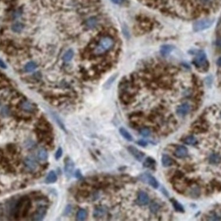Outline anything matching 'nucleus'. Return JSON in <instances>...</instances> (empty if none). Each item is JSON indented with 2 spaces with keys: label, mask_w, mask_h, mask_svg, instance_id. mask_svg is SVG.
<instances>
[{
  "label": "nucleus",
  "mask_w": 221,
  "mask_h": 221,
  "mask_svg": "<svg viewBox=\"0 0 221 221\" xmlns=\"http://www.w3.org/2000/svg\"><path fill=\"white\" fill-rule=\"evenodd\" d=\"M46 214V209L45 207L39 208L36 212L33 214L31 220L33 221H41L42 220Z\"/></svg>",
  "instance_id": "13"
},
{
  "label": "nucleus",
  "mask_w": 221,
  "mask_h": 221,
  "mask_svg": "<svg viewBox=\"0 0 221 221\" xmlns=\"http://www.w3.org/2000/svg\"><path fill=\"white\" fill-rule=\"evenodd\" d=\"M124 0H112V1L115 4H121Z\"/></svg>",
  "instance_id": "42"
},
{
  "label": "nucleus",
  "mask_w": 221,
  "mask_h": 221,
  "mask_svg": "<svg viewBox=\"0 0 221 221\" xmlns=\"http://www.w3.org/2000/svg\"><path fill=\"white\" fill-rule=\"evenodd\" d=\"M99 24L98 18L95 17H90L85 22V26L89 30H93L98 27Z\"/></svg>",
  "instance_id": "14"
},
{
  "label": "nucleus",
  "mask_w": 221,
  "mask_h": 221,
  "mask_svg": "<svg viewBox=\"0 0 221 221\" xmlns=\"http://www.w3.org/2000/svg\"><path fill=\"white\" fill-rule=\"evenodd\" d=\"M119 132H120V135L127 141L131 142V141L133 140V136L131 135V134L125 128L120 127V129H119Z\"/></svg>",
  "instance_id": "22"
},
{
  "label": "nucleus",
  "mask_w": 221,
  "mask_h": 221,
  "mask_svg": "<svg viewBox=\"0 0 221 221\" xmlns=\"http://www.w3.org/2000/svg\"><path fill=\"white\" fill-rule=\"evenodd\" d=\"M127 150L138 161L142 162L144 158L145 153L142 151L139 150L136 147L133 146H129L127 147Z\"/></svg>",
  "instance_id": "9"
},
{
  "label": "nucleus",
  "mask_w": 221,
  "mask_h": 221,
  "mask_svg": "<svg viewBox=\"0 0 221 221\" xmlns=\"http://www.w3.org/2000/svg\"><path fill=\"white\" fill-rule=\"evenodd\" d=\"M140 134L143 136V137H148L150 136L151 132H150V130L149 129L146 128V127H144V128H142L140 131Z\"/></svg>",
  "instance_id": "34"
},
{
  "label": "nucleus",
  "mask_w": 221,
  "mask_h": 221,
  "mask_svg": "<svg viewBox=\"0 0 221 221\" xmlns=\"http://www.w3.org/2000/svg\"><path fill=\"white\" fill-rule=\"evenodd\" d=\"M72 211V207L70 205H69L66 207V209H65V214H69Z\"/></svg>",
  "instance_id": "39"
},
{
  "label": "nucleus",
  "mask_w": 221,
  "mask_h": 221,
  "mask_svg": "<svg viewBox=\"0 0 221 221\" xmlns=\"http://www.w3.org/2000/svg\"><path fill=\"white\" fill-rule=\"evenodd\" d=\"M57 174L54 171H51L48 174L46 179V182L47 183H52L57 181Z\"/></svg>",
  "instance_id": "25"
},
{
  "label": "nucleus",
  "mask_w": 221,
  "mask_h": 221,
  "mask_svg": "<svg viewBox=\"0 0 221 221\" xmlns=\"http://www.w3.org/2000/svg\"><path fill=\"white\" fill-rule=\"evenodd\" d=\"M193 63L197 69L201 72H206L208 70L209 64L205 53L203 51H197L195 53Z\"/></svg>",
  "instance_id": "3"
},
{
  "label": "nucleus",
  "mask_w": 221,
  "mask_h": 221,
  "mask_svg": "<svg viewBox=\"0 0 221 221\" xmlns=\"http://www.w3.org/2000/svg\"><path fill=\"white\" fill-rule=\"evenodd\" d=\"M107 213V209L104 206H98L93 211V217L95 218H101L105 216Z\"/></svg>",
  "instance_id": "15"
},
{
  "label": "nucleus",
  "mask_w": 221,
  "mask_h": 221,
  "mask_svg": "<svg viewBox=\"0 0 221 221\" xmlns=\"http://www.w3.org/2000/svg\"><path fill=\"white\" fill-rule=\"evenodd\" d=\"M162 163L164 167H170L172 166L174 162L171 157L167 154H163L162 157Z\"/></svg>",
  "instance_id": "16"
},
{
  "label": "nucleus",
  "mask_w": 221,
  "mask_h": 221,
  "mask_svg": "<svg viewBox=\"0 0 221 221\" xmlns=\"http://www.w3.org/2000/svg\"><path fill=\"white\" fill-rule=\"evenodd\" d=\"M19 108L26 113H32L35 112L36 107L31 102L28 100H23L19 104Z\"/></svg>",
  "instance_id": "8"
},
{
  "label": "nucleus",
  "mask_w": 221,
  "mask_h": 221,
  "mask_svg": "<svg viewBox=\"0 0 221 221\" xmlns=\"http://www.w3.org/2000/svg\"><path fill=\"white\" fill-rule=\"evenodd\" d=\"M217 1V0H198L199 3L204 8H212Z\"/></svg>",
  "instance_id": "21"
},
{
  "label": "nucleus",
  "mask_w": 221,
  "mask_h": 221,
  "mask_svg": "<svg viewBox=\"0 0 221 221\" xmlns=\"http://www.w3.org/2000/svg\"><path fill=\"white\" fill-rule=\"evenodd\" d=\"M24 28V25L21 23H16L12 25L11 30L14 33H20L23 30Z\"/></svg>",
  "instance_id": "27"
},
{
  "label": "nucleus",
  "mask_w": 221,
  "mask_h": 221,
  "mask_svg": "<svg viewBox=\"0 0 221 221\" xmlns=\"http://www.w3.org/2000/svg\"><path fill=\"white\" fill-rule=\"evenodd\" d=\"M171 201L172 202V205L174 209V210L176 212H180V213H184L185 212V209L183 206L176 199H171Z\"/></svg>",
  "instance_id": "19"
},
{
  "label": "nucleus",
  "mask_w": 221,
  "mask_h": 221,
  "mask_svg": "<svg viewBox=\"0 0 221 221\" xmlns=\"http://www.w3.org/2000/svg\"><path fill=\"white\" fill-rule=\"evenodd\" d=\"M74 169V163L73 160L70 158L67 157L64 162V172L67 177H71L73 173Z\"/></svg>",
  "instance_id": "10"
},
{
  "label": "nucleus",
  "mask_w": 221,
  "mask_h": 221,
  "mask_svg": "<svg viewBox=\"0 0 221 221\" xmlns=\"http://www.w3.org/2000/svg\"><path fill=\"white\" fill-rule=\"evenodd\" d=\"M118 77V74H115L113 75H112V77H110L109 80L106 82V83L104 84V87L106 89H109L111 86L112 85V84L113 83V82L115 81V80Z\"/></svg>",
  "instance_id": "30"
},
{
  "label": "nucleus",
  "mask_w": 221,
  "mask_h": 221,
  "mask_svg": "<svg viewBox=\"0 0 221 221\" xmlns=\"http://www.w3.org/2000/svg\"><path fill=\"white\" fill-rule=\"evenodd\" d=\"M31 207L30 199L27 197H22L13 203L10 208V213L13 218L18 220L27 215Z\"/></svg>",
  "instance_id": "2"
},
{
  "label": "nucleus",
  "mask_w": 221,
  "mask_h": 221,
  "mask_svg": "<svg viewBox=\"0 0 221 221\" xmlns=\"http://www.w3.org/2000/svg\"><path fill=\"white\" fill-rule=\"evenodd\" d=\"M73 51L72 50H69L67 52H66V53L64 54L63 57V60L66 62H68L70 61L73 58Z\"/></svg>",
  "instance_id": "29"
},
{
  "label": "nucleus",
  "mask_w": 221,
  "mask_h": 221,
  "mask_svg": "<svg viewBox=\"0 0 221 221\" xmlns=\"http://www.w3.org/2000/svg\"><path fill=\"white\" fill-rule=\"evenodd\" d=\"M62 154H63V150H62V149L61 147H59L57 149V152H56L55 154V158L57 160H58V159H59L61 157Z\"/></svg>",
  "instance_id": "37"
},
{
  "label": "nucleus",
  "mask_w": 221,
  "mask_h": 221,
  "mask_svg": "<svg viewBox=\"0 0 221 221\" xmlns=\"http://www.w3.org/2000/svg\"><path fill=\"white\" fill-rule=\"evenodd\" d=\"M25 168L30 172L35 171L38 166V164L35 159L33 156H28L24 160Z\"/></svg>",
  "instance_id": "6"
},
{
  "label": "nucleus",
  "mask_w": 221,
  "mask_h": 221,
  "mask_svg": "<svg viewBox=\"0 0 221 221\" xmlns=\"http://www.w3.org/2000/svg\"><path fill=\"white\" fill-rule=\"evenodd\" d=\"M52 116L53 118V119H54V120H55V122H57V123L58 124V126L64 130H66V129H65V127L63 124V122L61 121L60 119L58 118V116L55 113H52Z\"/></svg>",
  "instance_id": "32"
},
{
  "label": "nucleus",
  "mask_w": 221,
  "mask_h": 221,
  "mask_svg": "<svg viewBox=\"0 0 221 221\" xmlns=\"http://www.w3.org/2000/svg\"><path fill=\"white\" fill-rule=\"evenodd\" d=\"M162 193L166 196V197H168V191L165 189V188H162Z\"/></svg>",
  "instance_id": "41"
},
{
  "label": "nucleus",
  "mask_w": 221,
  "mask_h": 221,
  "mask_svg": "<svg viewBox=\"0 0 221 221\" xmlns=\"http://www.w3.org/2000/svg\"><path fill=\"white\" fill-rule=\"evenodd\" d=\"M136 143L137 145H139V146H141L142 147H145L147 145V142L145 141V140H140L137 141L136 142Z\"/></svg>",
  "instance_id": "38"
},
{
  "label": "nucleus",
  "mask_w": 221,
  "mask_h": 221,
  "mask_svg": "<svg viewBox=\"0 0 221 221\" xmlns=\"http://www.w3.org/2000/svg\"><path fill=\"white\" fill-rule=\"evenodd\" d=\"M207 220L208 221H221L220 216H218L216 214H211L209 216H208Z\"/></svg>",
  "instance_id": "35"
},
{
  "label": "nucleus",
  "mask_w": 221,
  "mask_h": 221,
  "mask_svg": "<svg viewBox=\"0 0 221 221\" xmlns=\"http://www.w3.org/2000/svg\"><path fill=\"white\" fill-rule=\"evenodd\" d=\"M1 114L4 116H7L10 114V109L8 107H4L1 111Z\"/></svg>",
  "instance_id": "36"
},
{
  "label": "nucleus",
  "mask_w": 221,
  "mask_h": 221,
  "mask_svg": "<svg viewBox=\"0 0 221 221\" xmlns=\"http://www.w3.org/2000/svg\"><path fill=\"white\" fill-rule=\"evenodd\" d=\"M115 39L110 35L100 36L90 49V53L95 57H100L113 49L116 45Z\"/></svg>",
  "instance_id": "1"
},
{
  "label": "nucleus",
  "mask_w": 221,
  "mask_h": 221,
  "mask_svg": "<svg viewBox=\"0 0 221 221\" xmlns=\"http://www.w3.org/2000/svg\"><path fill=\"white\" fill-rule=\"evenodd\" d=\"M183 142L187 145L195 146L197 145V139L194 136L190 135L185 137L183 140Z\"/></svg>",
  "instance_id": "20"
},
{
  "label": "nucleus",
  "mask_w": 221,
  "mask_h": 221,
  "mask_svg": "<svg viewBox=\"0 0 221 221\" xmlns=\"http://www.w3.org/2000/svg\"><path fill=\"white\" fill-rule=\"evenodd\" d=\"M149 202V197L147 193L144 191H140L138 193L137 203L141 206H145Z\"/></svg>",
  "instance_id": "11"
},
{
  "label": "nucleus",
  "mask_w": 221,
  "mask_h": 221,
  "mask_svg": "<svg viewBox=\"0 0 221 221\" xmlns=\"http://www.w3.org/2000/svg\"><path fill=\"white\" fill-rule=\"evenodd\" d=\"M200 195V191L198 186H195L192 188L190 192V195L193 198H197L199 197Z\"/></svg>",
  "instance_id": "31"
},
{
  "label": "nucleus",
  "mask_w": 221,
  "mask_h": 221,
  "mask_svg": "<svg viewBox=\"0 0 221 221\" xmlns=\"http://www.w3.org/2000/svg\"><path fill=\"white\" fill-rule=\"evenodd\" d=\"M214 19L212 18H203L197 21L193 25V29L195 31H200L209 28L213 24Z\"/></svg>",
  "instance_id": "4"
},
{
  "label": "nucleus",
  "mask_w": 221,
  "mask_h": 221,
  "mask_svg": "<svg viewBox=\"0 0 221 221\" xmlns=\"http://www.w3.org/2000/svg\"><path fill=\"white\" fill-rule=\"evenodd\" d=\"M188 149L184 146H179L175 149L174 155L177 158H183L188 156Z\"/></svg>",
  "instance_id": "12"
},
{
  "label": "nucleus",
  "mask_w": 221,
  "mask_h": 221,
  "mask_svg": "<svg viewBox=\"0 0 221 221\" xmlns=\"http://www.w3.org/2000/svg\"><path fill=\"white\" fill-rule=\"evenodd\" d=\"M0 67L2 68V69H6L7 68L6 64H5V63L1 59H0Z\"/></svg>",
  "instance_id": "40"
},
{
  "label": "nucleus",
  "mask_w": 221,
  "mask_h": 221,
  "mask_svg": "<svg viewBox=\"0 0 221 221\" xmlns=\"http://www.w3.org/2000/svg\"><path fill=\"white\" fill-rule=\"evenodd\" d=\"M174 48V47L172 45H169V44L164 45L161 47L160 54L163 57H167L171 53V52L173 50Z\"/></svg>",
  "instance_id": "17"
},
{
  "label": "nucleus",
  "mask_w": 221,
  "mask_h": 221,
  "mask_svg": "<svg viewBox=\"0 0 221 221\" xmlns=\"http://www.w3.org/2000/svg\"><path fill=\"white\" fill-rule=\"evenodd\" d=\"M156 165V160L151 157H147L143 163L144 167L147 168H150L152 169H155Z\"/></svg>",
  "instance_id": "18"
},
{
  "label": "nucleus",
  "mask_w": 221,
  "mask_h": 221,
  "mask_svg": "<svg viewBox=\"0 0 221 221\" xmlns=\"http://www.w3.org/2000/svg\"><path fill=\"white\" fill-rule=\"evenodd\" d=\"M139 179H140V180L146 183H148L154 189H157L159 188V185L157 180L154 176H152L149 173H145L140 174L139 176Z\"/></svg>",
  "instance_id": "5"
},
{
  "label": "nucleus",
  "mask_w": 221,
  "mask_h": 221,
  "mask_svg": "<svg viewBox=\"0 0 221 221\" xmlns=\"http://www.w3.org/2000/svg\"><path fill=\"white\" fill-rule=\"evenodd\" d=\"M192 110V106L188 103H183L178 106L176 108V112L180 117H184L188 115Z\"/></svg>",
  "instance_id": "7"
},
{
  "label": "nucleus",
  "mask_w": 221,
  "mask_h": 221,
  "mask_svg": "<svg viewBox=\"0 0 221 221\" xmlns=\"http://www.w3.org/2000/svg\"><path fill=\"white\" fill-rule=\"evenodd\" d=\"M209 161L212 165H218L221 162V157L217 153H212L209 157Z\"/></svg>",
  "instance_id": "23"
},
{
  "label": "nucleus",
  "mask_w": 221,
  "mask_h": 221,
  "mask_svg": "<svg viewBox=\"0 0 221 221\" xmlns=\"http://www.w3.org/2000/svg\"><path fill=\"white\" fill-rule=\"evenodd\" d=\"M87 217V212L84 209H80L78 210L76 214L77 221H84Z\"/></svg>",
  "instance_id": "24"
},
{
  "label": "nucleus",
  "mask_w": 221,
  "mask_h": 221,
  "mask_svg": "<svg viewBox=\"0 0 221 221\" xmlns=\"http://www.w3.org/2000/svg\"><path fill=\"white\" fill-rule=\"evenodd\" d=\"M217 64H218V65L219 66H221V58H220V57L218 58V61H217Z\"/></svg>",
  "instance_id": "43"
},
{
  "label": "nucleus",
  "mask_w": 221,
  "mask_h": 221,
  "mask_svg": "<svg viewBox=\"0 0 221 221\" xmlns=\"http://www.w3.org/2000/svg\"><path fill=\"white\" fill-rule=\"evenodd\" d=\"M37 156L40 160H46L48 157V153L44 149H40L38 151Z\"/></svg>",
  "instance_id": "28"
},
{
  "label": "nucleus",
  "mask_w": 221,
  "mask_h": 221,
  "mask_svg": "<svg viewBox=\"0 0 221 221\" xmlns=\"http://www.w3.org/2000/svg\"><path fill=\"white\" fill-rule=\"evenodd\" d=\"M37 66L36 63L34 61H30L27 63L24 67L25 71L26 72H32L35 69H36Z\"/></svg>",
  "instance_id": "26"
},
{
  "label": "nucleus",
  "mask_w": 221,
  "mask_h": 221,
  "mask_svg": "<svg viewBox=\"0 0 221 221\" xmlns=\"http://www.w3.org/2000/svg\"><path fill=\"white\" fill-rule=\"evenodd\" d=\"M160 209V206L159 205L156 203V202H153L151 204V205L150 206V211L153 213V214H155L156 213L159 209Z\"/></svg>",
  "instance_id": "33"
}]
</instances>
